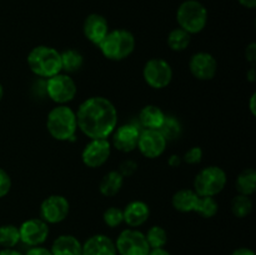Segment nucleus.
Returning <instances> with one entry per match:
<instances>
[{
  "instance_id": "1",
  "label": "nucleus",
  "mask_w": 256,
  "mask_h": 255,
  "mask_svg": "<svg viewBox=\"0 0 256 255\" xmlns=\"http://www.w3.org/2000/svg\"><path fill=\"white\" fill-rule=\"evenodd\" d=\"M76 114L78 129L92 139H108L118 124L115 105L104 96H92L80 104Z\"/></svg>"
},
{
  "instance_id": "2",
  "label": "nucleus",
  "mask_w": 256,
  "mask_h": 255,
  "mask_svg": "<svg viewBox=\"0 0 256 255\" xmlns=\"http://www.w3.org/2000/svg\"><path fill=\"white\" fill-rule=\"evenodd\" d=\"M46 129L55 140L74 142L78 130L76 114L68 105H56L48 114Z\"/></svg>"
},
{
  "instance_id": "3",
  "label": "nucleus",
  "mask_w": 256,
  "mask_h": 255,
  "mask_svg": "<svg viewBox=\"0 0 256 255\" xmlns=\"http://www.w3.org/2000/svg\"><path fill=\"white\" fill-rule=\"evenodd\" d=\"M30 70L36 76L52 78L62 72V56L56 49L46 45L32 48L26 58Z\"/></svg>"
},
{
  "instance_id": "4",
  "label": "nucleus",
  "mask_w": 256,
  "mask_h": 255,
  "mask_svg": "<svg viewBox=\"0 0 256 255\" xmlns=\"http://www.w3.org/2000/svg\"><path fill=\"white\" fill-rule=\"evenodd\" d=\"M102 55L112 62H120L132 54L135 49V38L132 32L115 29L109 32L99 44Z\"/></svg>"
},
{
  "instance_id": "5",
  "label": "nucleus",
  "mask_w": 256,
  "mask_h": 255,
  "mask_svg": "<svg viewBox=\"0 0 256 255\" xmlns=\"http://www.w3.org/2000/svg\"><path fill=\"white\" fill-rule=\"evenodd\" d=\"M176 22L179 28L190 35L198 34L208 24L206 8L198 0H185L178 8Z\"/></svg>"
},
{
  "instance_id": "6",
  "label": "nucleus",
  "mask_w": 256,
  "mask_h": 255,
  "mask_svg": "<svg viewBox=\"0 0 256 255\" xmlns=\"http://www.w3.org/2000/svg\"><path fill=\"white\" fill-rule=\"evenodd\" d=\"M226 172L216 165L204 168L194 179V192L199 196H215L226 185Z\"/></svg>"
},
{
  "instance_id": "7",
  "label": "nucleus",
  "mask_w": 256,
  "mask_h": 255,
  "mask_svg": "<svg viewBox=\"0 0 256 255\" xmlns=\"http://www.w3.org/2000/svg\"><path fill=\"white\" fill-rule=\"evenodd\" d=\"M45 92L48 98H50L58 105H65L74 99L78 88L70 75L59 72L54 76L48 78L45 82Z\"/></svg>"
},
{
  "instance_id": "8",
  "label": "nucleus",
  "mask_w": 256,
  "mask_h": 255,
  "mask_svg": "<svg viewBox=\"0 0 256 255\" xmlns=\"http://www.w3.org/2000/svg\"><path fill=\"white\" fill-rule=\"evenodd\" d=\"M142 76L146 84L152 89H164L172 82V65L162 58H152L145 62Z\"/></svg>"
},
{
  "instance_id": "9",
  "label": "nucleus",
  "mask_w": 256,
  "mask_h": 255,
  "mask_svg": "<svg viewBox=\"0 0 256 255\" xmlns=\"http://www.w3.org/2000/svg\"><path fill=\"white\" fill-rule=\"evenodd\" d=\"M115 248L119 255H148L150 252L145 234L134 228L120 232L115 242Z\"/></svg>"
},
{
  "instance_id": "10",
  "label": "nucleus",
  "mask_w": 256,
  "mask_h": 255,
  "mask_svg": "<svg viewBox=\"0 0 256 255\" xmlns=\"http://www.w3.org/2000/svg\"><path fill=\"white\" fill-rule=\"evenodd\" d=\"M70 212L69 200L62 195H50L40 205V219L46 224H59L64 222Z\"/></svg>"
},
{
  "instance_id": "11",
  "label": "nucleus",
  "mask_w": 256,
  "mask_h": 255,
  "mask_svg": "<svg viewBox=\"0 0 256 255\" xmlns=\"http://www.w3.org/2000/svg\"><path fill=\"white\" fill-rule=\"evenodd\" d=\"M166 140L158 129H144L140 132L136 148L149 159H156L164 154L166 149Z\"/></svg>"
},
{
  "instance_id": "12",
  "label": "nucleus",
  "mask_w": 256,
  "mask_h": 255,
  "mask_svg": "<svg viewBox=\"0 0 256 255\" xmlns=\"http://www.w3.org/2000/svg\"><path fill=\"white\" fill-rule=\"evenodd\" d=\"M112 144L108 139H92L82 152V160L88 168H100L109 160Z\"/></svg>"
},
{
  "instance_id": "13",
  "label": "nucleus",
  "mask_w": 256,
  "mask_h": 255,
  "mask_svg": "<svg viewBox=\"0 0 256 255\" xmlns=\"http://www.w3.org/2000/svg\"><path fill=\"white\" fill-rule=\"evenodd\" d=\"M20 242L29 246H39L46 242L49 236V225L40 218H32L19 226Z\"/></svg>"
},
{
  "instance_id": "14",
  "label": "nucleus",
  "mask_w": 256,
  "mask_h": 255,
  "mask_svg": "<svg viewBox=\"0 0 256 255\" xmlns=\"http://www.w3.org/2000/svg\"><path fill=\"white\" fill-rule=\"evenodd\" d=\"M189 69L198 80L208 82L216 75L218 62L210 52H199L190 58Z\"/></svg>"
},
{
  "instance_id": "15",
  "label": "nucleus",
  "mask_w": 256,
  "mask_h": 255,
  "mask_svg": "<svg viewBox=\"0 0 256 255\" xmlns=\"http://www.w3.org/2000/svg\"><path fill=\"white\" fill-rule=\"evenodd\" d=\"M82 32L89 42L95 45H99L109 32V24H108L106 18L96 14V12L88 15L86 19L84 20Z\"/></svg>"
},
{
  "instance_id": "16",
  "label": "nucleus",
  "mask_w": 256,
  "mask_h": 255,
  "mask_svg": "<svg viewBox=\"0 0 256 255\" xmlns=\"http://www.w3.org/2000/svg\"><path fill=\"white\" fill-rule=\"evenodd\" d=\"M140 130L135 125H122L112 132V144L119 152H130L136 149Z\"/></svg>"
},
{
  "instance_id": "17",
  "label": "nucleus",
  "mask_w": 256,
  "mask_h": 255,
  "mask_svg": "<svg viewBox=\"0 0 256 255\" xmlns=\"http://www.w3.org/2000/svg\"><path fill=\"white\" fill-rule=\"evenodd\" d=\"M82 255H118L115 242L104 234L92 235L82 244Z\"/></svg>"
},
{
  "instance_id": "18",
  "label": "nucleus",
  "mask_w": 256,
  "mask_h": 255,
  "mask_svg": "<svg viewBox=\"0 0 256 255\" xmlns=\"http://www.w3.org/2000/svg\"><path fill=\"white\" fill-rule=\"evenodd\" d=\"M124 215V222L130 228H139L148 222L150 216L149 205L142 200H134L130 202L122 210Z\"/></svg>"
},
{
  "instance_id": "19",
  "label": "nucleus",
  "mask_w": 256,
  "mask_h": 255,
  "mask_svg": "<svg viewBox=\"0 0 256 255\" xmlns=\"http://www.w3.org/2000/svg\"><path fill=\"white\" fill-rule=\"evenodd\" d=\"M50 252L52 255H82V244L74 235L64 234L54 240Z\"/></svg>"
},
{
  "instance_id": "20",
  "label": "nucleus",
  "mask_w": 256,
  "mask_h": 255,
  "mask_svg": "<svg viewBox=\"0 0 256 255\" xmlns=\"http://www.w3.org/2000/svg\"><path fill=\"white\" fill-rule=\"evenodd\" d=\"M198 200H199V195L192 189H182L178 190L174 195H172V204L175 210L180 212H195Z\"/></svg>"
},
{
  "instance_id": "21",
  "label": "nucleus",
  "mask_w": 256,
  "mask_h": 255,
  "mask_svg": "<svg viewBox=\"0 0 256 255\" xmlns=\"http://www.w3.org/2000/svg\"><path fill=\"white\" fill-rule=\"evenodd\" d=\"M165 119V112L156 105H145L139 112V120L145 129H160Z\"/></svg>"
},
{
  "instance_id": "22",
  "label": "nucleus",
  "mask_w": 256,
  "mask_h": 255,
  "mask_svg": "<svg viewBox=\"0 0 256 255\" xmlns=\"http://www.w3.org/2000/svg\"><path fill=\"white\" fill-rule=\"evenodd\" d=\"M124 185V176L116 170L106 172L99 184V190L104 196H114L122 190Z\"/></svg>"
},
{
  "instance_id": "23",
  "label": "nucleus",
  "mask_w": 256,
  "mask_h": 255,
  "mask_svg": "<svg viewBox=\"0 0 256 255\" xmlns=\"http://www.w3.org/2000/svg\"><path fill=\"white\" fill-rule=\"evenodd\" d=\"M236 190L239 194L252 196L256 190V172L252 168L242 170L236 179Z\"/></svg>"
},
{
  "instance_id": "24",
  "label": "nucleus",
  "mask_w": 256,
  "mask_h": 255,
  "mask_svg": "<svg viewBox=\"0 0 256 255\" xmlns=\"http://www.w3.org/2000/svg\"><path fill=\"white\" fill-rule=\"evenodd\" d=\"M60 56H62V70H64L66 74L79 72L84 65V56L78 50L68 49L60 52Z\"/></svg>"
},
{
  "instance_id": "25",
  "label": "nucleus",
  "mask_w": 256,
  "mask_h": 255,
  "mask_svg": "<svg viewBox=\"0 0 256 255\" xmlns=\"http://www.w3.org/2000/svg\"><path fill=\"white\" fill-rule=\"evenodd\" d=\"M190 42H192V35L182 28H175L168 35V45L172 52H182L189 46Z\"/></svg>"
},
{
  "instance_id": "26",
  "label": "nucleus",
  "mask_w": 256,
  "mask_h": 255,
  "mask_svg": "<svg viewBox=\"0 0 256 255\" xmlns=\"http://www.w3.org/2000/svg\"><path fill=\"white\" fill-rule=\"evenodd\" d=\"M20 242L19 228L12 224L0 226V246L4 249H12Z\"/></svg>"
},
{
  "instance_id": "27",
  "label": "nucleus",
  "mask_w": 256,
  "mask_h": 255,
  "mask_svg": "<svg viewBox=\"0 0 256 255\" xmlns=\"http://www.w3.org/2000/svg\"><path fill=\"white\" fill-rule=\"evenodd\" d=\"M159 132H162V136L165 138V140L169 142V140L179 139L180 135H182V128L176 118L172 116V115H165L164 122H162V125L160 126Z\"/></svg>"
},
{
  "instance_id": "28",
  "label": "nucleus",
  "mask_w": 256,
  "mask_h": 255,
  "mask_svg": "<svg viewBox=\"0 0 256 255\" xmlns=\"http://www.w3.org/2000/svg\"><path fill=\"white\" fill-rule=\"evenodd\" d=\"M252 210V202L250 196L238 194L232 200V212L236 218H246Z\"/></svg>"
},
{
  "instance_id": "29",
  "label": "nucleus",
  "mask_w": 256,
  "mask_h": 255,
  "mask_svg": "<svg viewBox=\"0 0 256 255\" xmlns=\"http://www.w3.org/2000/svg\"><path fill=\"white\" fill-rule=\"evenodd\" d=\"M146 242L149 244L150 249H155V248H164L168 242V234L166 230L164 228L159 226V225H154L148 230Z\"/></svg>"
},
{
  "instance_id": "30",
  "label": "nucleus",
  "mask_w": 256,
  "mask_h": 255,
  "mask_svg": "<svg viewBox=\"0 0 256 255\" xmlns=\"http://www.w3.org/2000/svg\"><path fill=\"white\" fill-rule=\"evenodd\" d=\"M218 209H219V205H218L214 196H199L195 212L208 219V218L214 216L218 212Z\"/></svg>"
},
{
  "instance_id": "31",
  "label": "nucleus",
  "mask_w": 256,
  "mask_h": 255,
  "mask_svg": "<svg viewBox=\"0 0 256 255\" xmlns=\"http://www.w3.org/2000/svg\"><path fill=\"white\" fill-rule=\"evenodd\" d=\"M102 220L109 228H116L124 222V215H122V209L118 206L108 208L102 215Z\"/></svg>"
},
{
  "instance_id": "32",
  "label": "nucleus",
  "mask_w": 256,
  "mask_h": 255,
  "mask_svg": "<svg viewBox=\"0 0 256 255\" xmlns=\"http://www.w3.org/2000/svg\"><path fill=\"white\" fill-rule=\"evenodd\" d=\"M202 159V150L200 146H192L185 152L184 160L190 165L199 164Z\"/></svg>"
},
{
  "instance_id": "33",
  "label": "nucleus",
  "mask_w": 256,
  "mask_h": 255,
  "mask_svg": "<svg viewBox=\"0 0 256 255\" xmlns=\"http://www.w3.org/2000/svg\"><path fill=\"white\" fill-rule=\"evenodd\" d=\"M12 189V179L2 168H0V199L4 198Z\"/></svg>"
},
{
  "instance_id": "34",
  "label": "nucleus",
  "mask_w": 256,
  "mask_h": 255,
  "mask_svg": "<svg viewBox=\"0 0 256 255\" xmlns=\"http://www.w3.org/2000/svg\"><path fill=\"white\" fill-rule=\"evenodd\" d=\"M136 170H138L136 162H134V160L132 159H128V160H124V162L120 164L119 170H118V172H119L122 176L126 178V176H132Z\"/></svg>"
},
{
  "instance_id": "35",
  "label": "nucleus",
  "mask_w": 256,
  "mask_h": 255,
  "mask_svg": "<svg viewBox=\"0 0 256 255\" xmlns=\"http://www.w3.org/2000/svg\"><path fill=\"white\" fill-rule=\"evenodd\" d=\"M245 58H246L248 62L252 65L255 64L256 62V44L255 42H250L249 45L245 49Z\"/></svg>"
},
{
  "instance_id": "36",
  "label": "nucleus",
  "mask_w": 256,
  "mask_h": 255,
  "mask_svg": "<svg viewBox=\"0 0 256 255\" xmlns=\"http://www.w3.org/2000/svg\"><path fill=\"white\" fill-rule=\"evenodd\" d=\"M25 255H52L50 249H46L42 245H39V246H30V249L28 250Z\"/></svg>"
},
{
  "instance_id": "37",
  "label": "nucleus",
  "mask_w": 256,
  "mask_h": 255,
  "mask_svg": "<svg viewBox=\"0 0 256 255\" xmlns=\"http://www.w3.org/2000/svg\"><path fill=\"white\" fill-rule=\"evenodd\" d=\"M232 255H255V252L249 248H239V249H235Z\"/></svg>"
},
{
  "instance_id": "38",
  "label": "nucleus",
  "mask_w": 256,
  "mask_h": 255,
  "mask_svg": "<svg viewBox=\"0 0 256 255\" xmlns=\"http://www.w3.org/2000/svg\"><path fill=\"white\" fill-rule=\"evenodd\" d=\"M168 162H169V165L172 168H178L182 164V158H180L179 155H172V156L169 158V160H168Z\"/></svg>"
},
{
  "instance_id": "39",
  "label": "nucleus",
  "mask_w": 256,
  "mask_h": 255,
  "mask_svg": "<svg viewBox=\"0 0 256 255\" xmlns=\"http://www.w3.org/2000/svg\"><path fill=\"white\" fill-rule=\"evenodd\" d=\"M148 255H172L166 249L164 248H155V249H150Z\"/></svg>"
},
{
  "instance_id": "40",
  "label": "nucleus",
  "mask_w": 256,
  "mask_h": 255,
  "mask_svg": "<svg viewBox=\"0 0 256 255\" xmlns=\"http://www.w3.org/2000/svg\"><path fill=\"white\" fill-rule=\"evenodd\" d=\"M238 2L244 8H248V9H254L256 6V0H238Z\"/></svg>"
},
{
  "instance_id": "41",
  "label": "nucleus",
  "mask_w": 256,
  "mask_h": 255,
  "mask_svg": "<svg viewBox=\"0 0 256 255\" xmlns=\"http://www.w3.org/2000/svg\"><path fill=\"white\" fill-rule=\"evenodd\" d=\"M246 76H248V80H249L250 82H254L255 80H256V72H255L254 65H252V66L250 68L249 72H246Z\"/></svg>"
},
{
  "instance_id": "42",
  "label": "nucleus",
  "mask_w": 256,
  "mask_h": 255,
  "mask_svg": "<svg viewBox=\"0 0 256 255\" xmlns=\"http://www.w3.org/2000/svg\"><path fill=\"white\" fill-rule=\"evenodd\" d=\"M0 255H24L15 249H2L0 250Z\"/></svg>"
},
{
  "instance_id": "43",
  "label": "nucleus",
  "mask_w": 256,
  "mask_h": 255,
  "mask_svg": "<svg viewBox=\"0 0 256 255\" xmlns=\"http://www.w3.org/2000/svg\"><path fill=\"white\" fill-rule=\"evenodd\" d=\"M255 99H256V94L252 95L250 98V102H249V106H250V112H252V115H256V109H255Z\"/></svg>"
},
{
  "instance_id": "44",
  "label": "nucleus",
  "mask_w": 256,
  "mask_h": 255,
  "mask_svg": "<svg viewBox=\"0 0 256 255\" xmlns=\"http://www.w3.org/2000/svg\"><path fill=\"white\" fill-rule=\"evenodd\" d=\"M2 96H4V89H2V85L0 84V102H2Z\"/></svg>"
}]
</instances>
